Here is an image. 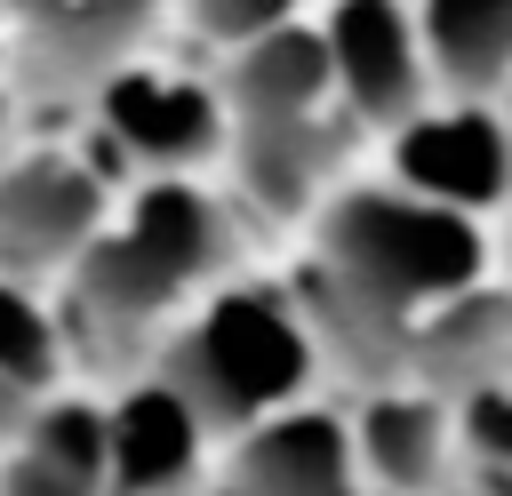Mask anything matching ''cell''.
<instances>
[{"label":"cell","instance_id":"9c48e42d","mask_svg":"<svg viewBox=\"0 0 512 496\" xmlns=\"http://www.w3.org/2000/svg\"><path fill=\"white\" fill-rule=\"evenodd\" d=\"M248 496H352L344 488V440L320 416L272 424L248 448Z\"/></svg>","mask_w":512,"mask_h":496},{"label":"cell","instance_id":"3957f363","mask_svg":"<svg viewBox=\"0 0 512 496\" xmlns=\"http://www.w3.org/2000/svg\"><path fill=\"white\" fill-rule=\"evenodd\" d=\"M208 256H216V216H208L192 192H152V200L136 208V232L112 240V248H96L88 296L112 304V312H144V304H160L176 280H192Z\"/></svg>","mask_w":512,"mask_h":496},{"label":"cell","instance_id":"5b68a950","mask_svg":"<svg viewBox=\"0 0 512 496\" xmlns=\"http://www.w3.org/2000/svg\"><path fill=\"white\" fill-rule=\"evenodd\" d=\"M400 176L416 192H440V200H496L504 192V136L480 112L416 120L400 136Z\"/></svg>","mask_w":512,"mask_h":496},{"label":"cell","instance_id":"4fadbf2b","mask_svg":"<svg viewBox=\"0 0 512 496\" xmlns=\"http://www.w3.org/2000/svg\"><path fill=\"white\" fill-rule=\"evenodd\" d=\"M136 24H144L136 8H40V16H32V32H48L40 56H56V64H96V56H112L120 32H136Z\"/></svg>","mask_w":512,"mask_h":496},{"label":"cell","instance_id":"277c9868","mask_svg":"<svg viewBox=\"0 0 512 496\" xmlns=\"http://www.w3.org/2000/svg\"><path fill=\"white\" fill-rule=\"evenodd\" d=\"M88 216H96V184L64 160H32L0 184V256L48 264L88 232Z\"/></svg>","mask_w":512,"mask_h":496},{"label":"cell","instance_id":"e0dca14e","mask_svg":"<svg viewBox=\"0 0 512 496\" xmlns=\"http://www.w3.org/2000/svg\"><path fill=\"white\" fill-rule=\"evenodd\" d=\"M8 496H88V480H72V472H56V464L24 456V464L8 472Z\"/></svg>","mask_w":512,"mask_h":496},{"label":"cell","instance_id":"d6986e66","mask_svg":"<svg viewBox=\"0 0 512 496\" xmlns=\"http://www.w3.org/2000/svg\"><path fill=\"white\" fill-rule=\"evenodd\" d=\"M472 432H480L496 456H512V400H480V408H472Z\"/></svg>","mask_w":512,"mask_h":496},{"label":"cell","instance_id":"ba28073f","mask_svg":"<svg viewBox=\"0 0 512 496\" xmlns=\"http://www.w3.org/2000/svg\"><path fill=\"white\" fill-rule=\"evenodd\" d=\"M328 64H336V56H328L312 32H272V40H248L232 88H240V104L272 128V120H304V104L328 88Z\"/></svg>","mask_w":512,"mask_h":496},{"label":"cell","instance_id":"6da1fadb","mask_svg":"<svg viewBox=\"0 0 512 496\" xmlns=\"http://www.w3.org/2000/svg\"><path fill=\"white\" fill-rule=\"evenodd\" d=\"M336 264L352 272L360 304H408V296H440V288L472 280L480 240L448 208L368 192V200L336 208Z\"/></svg>","mask_w":512,"mask_h":496},{"label":"cell","instance_id":"2e32d148","mask_svg":"<svg viewBox=\"0 0 512 496\" xmlns=\"http://www.w3.org/2000/svg\"><path fill=\"white\" fill-rule=\"evenodd\" d=\"M328 144L320 136H288V120H272L264 136H256V184L272 192V200H296L304 184H312V160H320Z\"/></svg>","mask_w":512,"mask_h":496},{"label":"cell","instance_id":"7c38bea8","mask_svg":"<svg viewBox=\"0 0 512 496\" xmlns=\"http://www.w3.org/2000/svg\"><path fill=\"white\" fill-rule=\"evenodd\" d=\"M32 456L96 488V472L112 464V424H104L96 408H48V416L32 424Z\"/></svg>","mask_w":512,"mask_h":496},{"label":"cell","instance_id":"9a60e30c","mask_svg":"<svg viewBox=\"0 0 512 496\" xmlns=\"http://www.w3.org/2000/svg\"><path fill=\"white\" fill-rule=\"evenodd\" d=\"M48 360H56V344H48L40 312H32L24 296H8V288H0V376H8V384H40V376H48Z\"/></svg>","mask_w":512,"mask_h":496},{"label":"cell","instance_id":"ac0fdd59","mask_svg":"<svg viewBox=\"0 0 512 496\" xmlns=\"http://www.w3.org/2000/svg\"><path fill=\"white\" fill-rule=\"evenodd\" d=\"M200 24H208V32H264V40H272V32H280V8H208Z\"/></svg>","mask_w":512,"mask_h":496},{"label":"cell","instance_id":"8992f818","mask_svg":"<svg viewBox=\"0 0 512 496\" xmlns=\"http://www.w3.org/2000/svg\"><path fill=\"white\" fill-rule=\"evenodd\" d=\"M328 56H336V72H344L360 112L392 120V112L416 104V40H408V24L392 8H344Z\"/></svg>","mask_w":512,"mask_h":496},{"label":"cell","instance_id":"8fae6325","mask_svg":"<svg viewBox=\"0 0 512 496\" xmlns=\"http://www.w3.org/2000/svg\"><path fill=\"white\" fill-rule=\"evenodd\" d=\"M424 32H432V48H440V64L464 80V88H488V80H504V64H512V8L504 0H448V8H424Z\"/></svg>","mask_w":512,"mask_h":496},{"label":"cell","instance_id":"7a4b0ae2","mask_svg":"<svg viewBox=\"0 0 512 496\" xmlns=\"http://www.w3.org/2000/svg\"><path fill=\"white\" fill-rule=\"evenodd\" d=\"M304 376V336L288 328V312H272L264 296H224L208 312V328L176 352V400L200 424H240L248 408L280 400Z\"/></svg>","mask_w":512,"mask_h":496},{"label":"cell","instance_id":"5bb4252c","mask_svg":"<svg viewBox=\"0 0 512 496\" xmlns=\"http://www.w3.org/2000/svg\"><path fill=\"white\" fill-rule=\"evenodd\" d=\"M368 456H376V472H384V480L416 488V480L432 472V416H424V408H408V400H384V408L368 416Z\"/></svg>","mask_w":512,"mask_h":496},{"label":"cell","instance_id":"30bf717a","mask_svg":"<svg viewBox=\"0 0 512 496\" xmlns=\"http://www.w3.org/2000/svg\"><path fill=\"white\" fill-rule=\"evenodd\" d=\"M192 408L160 384V392H136L120 416H112V472L128 480V488H160V480H176L184 472V456H192Z\"/></svg>","mask_w":512,"mask_h":496},{"label":"cell","instance_id":"52a82bcc","mask_svg":"<svg viewBox=\"0 0 512 496\" xmlns=\"http://www.w3.org/2000/svg\"><path fill=\"white\" fill-rule=\"evenodd\" d=\"M104 112H112V136L136 144L144 160H192L216 144V112L184 80H120Z\"/></svg>","mask_w":512,"mask_h":496}]
</instances>
